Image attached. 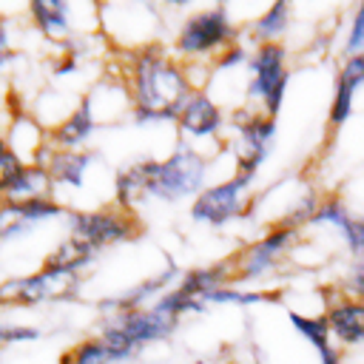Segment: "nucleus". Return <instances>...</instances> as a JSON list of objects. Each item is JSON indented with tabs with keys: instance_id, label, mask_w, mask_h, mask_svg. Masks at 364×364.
Returning a JSON list of instances; mask_svg holds the SVG:
<instances>
[{
	"instance_id": "1",
	"label": "nucleus",
	"mask_w": 364,
	"mask_h": 364,
	"mask_svg": "<svg viewBox=\"0 0 364 364\" xmlns=\"http://www.w3.org/2000/svg\"><path fill=\"white\" fill-rule=\"evenodd\" d=\"M122 82L131 97V119L136 125L173 122L193 85L182 60L168 46L154 43L136 51H125Z\"/></svg>"
},
{
	"instance_id": "2",
	"label": "nucleus",
	"mask_w": 364,
	"mask_h": 364,
	"mask_svg": "<svg viewBox=\"0 0 364 364\" xmlns=\"http://www.w3.org/2000/svg\"><path fill=\"white\" fill-rule=\"evenodd\" d=\"M139 171H142V182H145V199H156L165 205H176V202H193L205 188H208V173H210V156L188 148V145H176L168 156L156 159V156H142L136 159Z\"/></svg>"
},
{
	"instance_id": "3",
	"label": "nucleus",
	"mask_w": 364,
	"mask_h": 364,
	"mask_svg": "<svg viewBox=\"0 0 364 364\" xmlns=\"http://www.w3.org/2000/svg\"><path fill=\"white\" fill-rule=\"evenodd\" d=\"M242 26L228 6H205L185 14L173 31L171 54L182 63H213L230 43L239 40Z\"/></svg>"
},
{
	"instance_id": "4",
	"label": "nucleus",
	"mask_w": 364,
	"mask_h": 364,
	"mask_svg": "<svg viewBox=\"0 0 364 364\" xmlns=\"http://www.w3.org/2000/svg\"><path fill=\"white\" fill-rule=\"evenodd\" d=\"M51 173V185H54V199H60L68 210H85L88 196L94 191L100 205H111L108 196L100 193V173H111L108 165L102 162L100 154L94 151H57L51 148L46 162H43Z\"/></svg>"
},
{
	"instance_id": "5",
	"label": "nucleus",
	"mask_w": 364,
	"mask_h": 364,
	"mask_svg": "<svg viewBox=\"0 0 364 364\" xmlns=\"http://www.w3.org/2000/svg\"><path fill=\"white\" fill-rule=\"evenodd\" d=\"M304 228L293 222H270L264 233L253 242H247L230 262L233 267V282L236 284H256L270 276H276L290 253L299 247Z\"/></svg>"
},
{
	"instance_id": "6",
	"label": "nucleus",
	"mask_w": 364,
	"mask_h": 364,
	"mask_svg": "<svg viewBox=\"0 0 364 364\" xmlns=\"http://www.w3.org/2000/svg\"><path fill=\"white\" fill-rule=\"evenodd\" d=\"M290 85L287 46L264 43L250 48L247 60V82H245V105L262 111L267 117H279Z\"/></svg>"
},
{
	"instance_id": "7",
	"label": "nucleus",
	"mask_w": 364,
	"mask_h": 364,
	"mask_svg": "<svg viewBox=\"0 0 364 364\" xmlns=\"http://www.w3.org/2000/svg\"><path fill=\"white\" fill-rule=\"evenodd\" d=\"M228 128L233 134L228 142V148L233 151V173L256 179L270 151L276 148V136H279L276 117L242 105L228 111Z\"/></svg>"
},
{
	"instance_id": "8",
	"label": "nucleus",
	"mask_w": 364,
	"mask_h": 364,
	"mask_svg": "<svg viewBox=\"0 0 364 364\" xmlns=\"http://www.w3.org/2000/svg\"><path fill=\"white\" fill-rule=\"evenodd\" d=\"M253 182L250 176L242 173H230L225 179L210 182L191 205H188V216L191 222L202 225V228H225L236 219H245L253 213Z\"/></svg>"
},
{
	"instance_id": "9",
	"label": "nucleus",
	"mask_w": 364,
	"mask_h": 364,
	"mask_svg": "<svg viewBox=\"0 0 364 364\" xmlns=\"http://www.w3.org/2000/svg\"><path fill=\"white\" fill-rule=\"evenodd\" d=\"M80 284H82V273L40 264L31 273L3 279L0 282V304H6V307H40V304H54V301H68L77 296Z\"/></svg>"
},
{
	"instance_id": "10",
	"label": "nucleus",
	"mask_w": 364,
	"mask_h": 364,
	"mask_svg": "<svg viewBox=\"0 0 364 364\" xmlns=\"http://www.w3.org/2000/svg\"><path fill=\"white\" fill-rule=\"evenodd\" d=\"M68 236L88 245L94 253L122 245L139 233V219L136 213H128L122 208L102 205V208H85V210H68L65 216Z\"/></svg>"
},
{
	"instance_id": "11",
	"label": "nucleus",
	"mask_w": 364,
	"mask_h": 364,
	"mask_svg": "<svg viewBox=\"0 0 364 364\" xmlns=\"http://www.w3.org/2000/svg\"><path fill=\"white\" fill-rule=\"evenodd\" d=\"M173 128L179 134V145L196 148L205 154L202 145L213 142V148L219 151L225 145V128H228V114L225 105L216 102L205 88L191 91V97L182 102Z\"/></svg>"
},
{
	"instance_id": "12",
	"label": "nucleus",
	"mask_w": 364,
	"mask_h": 364,
	"mask_svg": "<svg viewBox=\"0 0 364 364\" xmlns=\"http://www.w3.org/2000/svg\"><path fill=\"white\" fill-rule=\"evenodd\" d=\"M65 216H68V208L54 196L28 199V202L0 199V242L28 239L31 233H37L40 225L65 219Z\"/></svg>"
},
{
	"instance_id": "13",
	"label": "nucleus",
	"mask_w": 364,
	"mask_h": 364,
	"mask_svg": "<svg viewBox=\"0 0 364 364\" xmlns=\"http://www.w3.org/2000/svg\"><path fill=\"white\" fill-rule=\"evenodd\" d=\"M324 318H327L333 341L341 350L364 347V299L350 296L344 290H336L327 299Z\"/></svg>"
},
{
	"instance_id": "14",
	"label": "nucleus",
	"mask_w": 364,
	"mask_h": 364,
	"mask_svg": "<svg viewBox=\"0 0 364 364\" xmlns=\"http://www.w3.org/2000/svg\"><path fill=\"white\" fill-rule=\"evenodd\" d=\"M108 321H114L128 338L131 344L142 353L145 347L156 344V341H165L173 336V330L179 327L176 318L159 313L154 304L151 307H142V310H125V313H114V316H105Z\"/></svg>"
},
{
	"instance_id": "15",
	"label": "nucleus",
	"mask_w": 364,
	"mask_h": 364,
	"mask_svg": "<svg viewBox=\"0 0 364 364\" xmlns=\"http://www.w3.org/2000/svg\"><path fill=\"white\" fill-rule=\"evenodd\" d=\"M179 267L173 262H168L165 270L159 273H151L148 279L136 282L134 287H128L125 293L114 296V299H102L100 307L105 310V316H114V313H125V310H142V307H151L165 290H171L176 282H179Z\"/></svg>"
},
{
	"instance_id": "16",
	"label": "nucleus",
	"mask_w": 364,
	"mask_h": 364,
	"mask_svg": "<svg viewBox=\"0 0 364 364\" xmlns=\"http://www.w3.org/2000/svg\"><path fill=\"white\" fill-rule=\"evenodd\" d=\"M34 28L54 43L57 48L65 46L71 37H77V23H74V3L65 0H31L26 6Z\"/></svg>"
},
{
	"instance_id": "17",
	"label": "nucleus",
	"mask_w": 364,
	"mask_h": 364,
	"mask_svg": "<svg viewBox=\"0 0 364 364\" xmlns=\"http://www.w3.org/2000/svg\"><path fill=\"white\" fill-rule=\"evenodd\" d=\"M6 134V148L20 159V162H40L43 154L51 148L48 142V128L31 117V114H14L11 125L3 131Z\"/></svg>"
},
{
	"instance_id": "18",
	"label": "nucleus",
	"mask_w": 364,
	"mask_h": 364,
	"mask_svg": "<svg viewBox=\"0 0 364 364\" xmlns=\"http://www.w3.org/2000/svg\"><path fill=\"white\" fill-rule=\"evenodd\" d=\"M290 327L316 350L318 364H344V350L333 341L330 327L324 313H301V310H287Z\"/></svg>"
},
{
	"instance_id": "19",
	"label": "nucleus",
	"mask_w": 364,
	"mask_h": 364,
	"mask_svg": "<svg viewBox=\"0 0 364 364\" xmlns=\"http://www.w3.org/2000/svg\"><path fill=\"white\" fill-rule=\"evenodd\" d=\"M100 122L91 111V105L85 102V97H80L77 108L48 131V142L57 151H85V142H91V136L97 134Z\"/></svg>"
},
{
	"instance_id": "20",
	"label": "nucleus",
	"mask_w": 364,
	"mask_h": 364,
	"mask_svg": "<svg viewBox=\"0 0 364 364\" xmlns=\"http://www.w3.org/2000/svg\"><path fill=\"white\" fill-rule=\"evenodd\" d=\"M46 196H54V185H51L48 168L40 162H23L11 173L3 191V199H11V202H28V199H46Z\"/></svg>"
},
{
	"instance_id": "21",
	"label": "nucleus",
	"mask_w": 364,
	"mask_h": 364,
	"mask_svg": "<svg viewBox=\"0 0 364 364\" xmlns=\"http://www.w3.org/2000/svg\"><path fill=\"white\" fill-rule=\"evenodd\" d=\"M290 26H293V6L287 0H276L264 6L245 31L253 46H264V43H282Z\"/></svg>"
},
{
	"instance_id": "22",
	"label": "nucleus",
	"mask_w": 364,
	"mask_h": 364,
	"mask_svg": "<svg viewBox=\"0 0 364 364\" xmlns=\"http://www.w3.org/2000/svg\"><path fill=\"white\" fill-rule=\"evenodd\" d=\"M353 216H355V213H353V205H350L341 193H327V196L318 199V205H316V210H313L307 228L333 230V233L341 239V233H344V228L350 225Z\"/></svg>"
},
{
	"instance_id": "23",
	"label": "nucleus",
	"mask_w": 364,
	"mask_h": 364,
	"mask_svg": "<svg viewBox=\"0 0 364 364\" xmlns=\"http://www.w3.org/2000/svg\"><path fill=\"white\" fill-rule=\"evenodd\" d=\"M94 256H97V253H94L88 245H82V242H77V239L65 236V239H60V242L54 245V250H48V256L43 259V264L57 267V270L82 273V270L94 262Z\"/></svg>"
},
{
	"instance_id": "24",
	"label": "nucleus",
	"mask_w": 364,
	"mask_h": 364,
	"mask_svg": "<svg viewBox=\"0 0 364 364\" xmlns=\"http://www.w3.org/2000/svg\"><path fill=\"white\" fill-rule=\"evenodd\" d=\"M60 364H114V361H111L102 338L100 336H91V338L77 341L71 350H65L63 358H60Z\"/></svg>"
},
{
	"instance_id": "25",
	"label": "nucleus",
	"mask_w": 364,
	"mask_h": 364,
	"mask_svg": "<svg viewBox=\"0 0 364 364\" xmlns=\"http://www.w3.org/2000/svg\"><path fill=\"white\" fill-rule=\"evenodd\" d=\"M353 54H364V0L353 6L341 37V57H353Z\"/></svg>"
},
{
	"instance_id": "26",
	"label": "nucleus",
	"mask_w": 364,
	"mask_h": 364,
	"mask_svg": "<svg viewBox=\"0 0 364 364\" xmlns=\"http://www.w3.org/2000/svg\"><path fill=\"white\" fill-rule=\"evenodd\" d=\"M341 242H344V247H347V253H350L353 259L364 256V210L350 219V225H347L344 233H341Z\"/></svg>"
},
{
	"instance_id": "27",
	"label": "nucleus",
	"mask_w": 364,
	"mask_h": 364,
	"mask_svg": "<svg viewBox=\"0 0 364 364\" xmlns=\"http://www.w3.org/2000/svg\"><path fill=\"white\" fill-rule=\"evenodd\" d=\"M37 338H40V327L0 321V347H6V344H23V341H37Z\"/></svg>"
},
{
	"instance_id": "28",
	"label": "nucleus",
	"mask_w": 364,
	"mask_h": 364,
	"mask_svg": "<svg viewBox=\"0 0 364 364\" xmlns=\"http://www.w3.org/2000/svg\"><path fill=\"white\" fill-rule=\"evenodd\" d=\"M338 290H344V293H350V296L364 299V256H358V259H353V262H350V267H347V273H344V279H341Z\"/></svg>"
},
{
	"instance_id": "29",
	"label": "nucleus",
	"mask_w": 364,
	"mask_h": 364,
	"mask_svg": "<svg viewBox=\"0 0 364 364\" xmlns=\"http://www.w3.org/2000/svg\"><path fill=\"white\" fill-rule=\"evenodd\" d=\"M20 165H23V162H20L9 148H3V151H0V199H3V191H6V185H9L11 173H14Z\"/></svg>"
},
{
	"instance_id": "30",
	"label": "nucleus",
	"mask_w": 364,
	"mask_h": 364,
	"mask_svg": "<svg viewBox=\"0 0 364 364\" xmlns=\"http://www.w3.org/2000/svg\"><path fill=\"white\" fill-rule=\"evenodd\" d=\"M14 60V46H11V34H9V26L0 20V74L11 65Z\"/></svg>"
},
{
	"instance_id": "31",
	"label": "nucleus",
	"mask_w": 364,
	"mask_h": 364,
	"mask_svg": "<svg viewBox=\"0 0 364 364\" xmlns=\"http://www.w3.org/2000/svg\"><path fill=\"white\" fill-rule=\"evenodd\" d=\"M3 148H6V134L0 131V151H3Z\"/></svg>"
},
{
	"instance_id": "32",
	"label": "nucleus",
	"mask_w": 364,
	"mask_h": 364,
	"mask_svg": "<svg viewBox=\"0 0 364 364\" xmlns=\"http://www.w3.org/2000/svg\"><path fill=\"white\" fill-rule=\"evenodd\" d=\"M193 364H208V361H205V358H199V361H193Z\"/></svg>"
}]
</instances>
